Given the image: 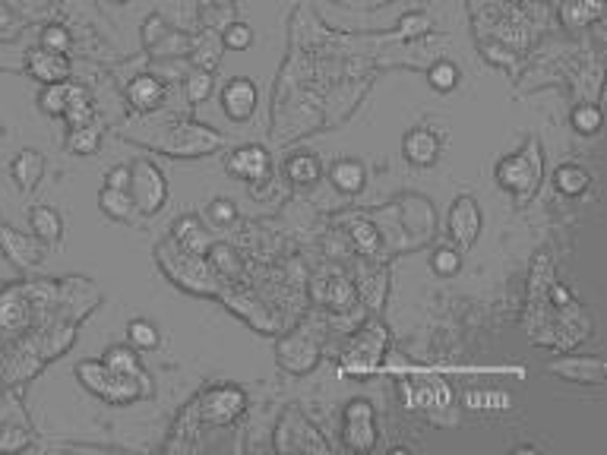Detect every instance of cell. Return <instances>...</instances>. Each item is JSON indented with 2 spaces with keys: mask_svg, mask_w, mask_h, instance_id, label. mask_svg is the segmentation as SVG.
<instances>
[{
  "mask_svg": "<svg viewBox=\"0 0 607 455\" xmlns=\"http://www.w3.org/2000/svg\"><path fill=\"white\" fill-rule=\"evenodd\" d=\"M547 373H557V377L570 382H589V386H602L604 382V361L602 358H560L547 364Z\"/></svg>",
  "mask_w": 607,
  "mask_h": 455,
  "instance_id": "cell-14",
  "label": "cell"
},
{
  "mask_svg": "<svg viewBox=\"0 0 607 455\" xmlns=\"http://www.w3.org/2000/svg\"><path fill=\"white\" fill-rule=\"evenodd\" d=\"M481 228H484V213L475 196L469 193L456 196L450 206V237L459 243V250L475 247V241L481 237Z\"/></svg>",
  "mask_w": 607,
  "mask_h": 455,
  "instance_id": "cell-5",
  "label": "cell"
},
{
  "mask_svg": "<svg viewBox=\"0 0 607 455\" xmlns=\"http://www.w3.org/2000/svg\"><path fill=\"white\" fill-rule=\"evenodd\" d=\"M25 67H29V74L35 76L38 83H66V76H70V61H66V54H57V51H48V48L29 51Z\"/></svg>",
  "mask_w": 607,
  "mask_h": 455,
  "instance_id": "cell-15",
  "label": "cell"
},
{
  "mask_svg": "<svg viewBox=\"0 0 607 455\" xmlns=\"http://www.w3.org/2000/svg\"><path fill=\"white\" fill-rule=\"evenodd\" d=\"M440 152H443V140L430 127H411L402 136V155L415 168H433L440 162Z\"/></svg>",
  "mask_w": 607,
  "mask_h": 455,
  "instance_id": "cell-11",
  "label": "cell"
},
{
  "mask_svg": "<svg viewBox=\"0 0 607 455\" xmlns=\"http://www.w3.org/2000/svg\"><path fill=\"white\" fill-rule=\"evenodd\" d=\"M206 219H209L212 228H228L231 222L238 219V206L231 200H225V196H218V200H212L209 209H206Z\"/></svg>",
  "mask_w": 607,
  "mask_h": 455,
  "instance_id": "cell-35",
  "label": "cell"
},
{
  "mask_svg": "<svg viewBox=\"0 0 607 455\" xmlns=\"http://www.w3.org/2000/svg\"><path fill=\"white\" fill-rule=\"evenodd\" d=\"M64 117H66V124H70V130L89 127V124H92V117H96V104H92V95L83 89V85H70Z\"/></svg>",
  "mask_w": 607,
  "mask_h": 455,
  "instance_id": "cell-22",
  "label": "cell"
},
{
  "mask_svg": "<svg viewBox=\"0 0 607 455\" xmlns=\"http://www.w3.org/2000/svg\"><path fill=\"white\" fill-rule=\"evenodd\" d=\"M126 98L137 111H156L165 98V85L158 76H137L126 85Z\"/></svg>",
  "mask_w": 607,
  "mask_h": 455,
  "instance_id": "cell-20",
  "label": "cell"
},
{
  "mask_svg": "<svg viewBox=\"0 0 607 455\" xmlns=\"http://www.w3.org/2000/svg\"><path fill=\"white\" fill-rule=\"evenodd\" d=\"M98 206H102V213L108 215L111 222H130L133 219V196L130 190H111L105 187L102 193H98Z\"/></svg>",
  "mask_w": 607,
  "mask_h": 455,
  "instance_id": "cell-25",
  "label": "cell"
},
{
  "mask_svg": "<svg viewBox=\"0 0 607 455\" xmlns=\"http://www.w3.org/2000/svg\"><path fill=\"white\" fill-rule=\"evenodd\" d=\"M257 102H259V92H257V83L247 76H235L225 83L222 89V111L228 121L235 124H247L253 117V111H257Z\"/></svg>",
  "mask_w": 607,
  "mask_h": 455,
  "instance_id": "cell-10",
  "label": "cell"
},
{
  "mask_svg": "<svg viewBox=\"0 0 607 455\" xmlns=\"http://www.w3.org/2000/svg\"><path fill=\"white\" fill-rule=\"evenodd\" d=\"M493 177H497L500 190H506L510 196H516L519 203L531 200V196L538 193V187H541V177H544L541 143L529 140L522 152L500 158L497 168H493Z\"/></svg>",
  "mask_w": 607,
  "mask_h": 455,
  "instance_id": "cell-1",
  "label": "cell"
},
{
  "mask_svg": "<svg viewBox=\"0 0 607 455\" xmlns=\"http://www.w3.org/2000/svg\"><path fill=\"white\" fill-rule=\"evenodd\" d=\"M319 361V348L307 335H291L278 345V364L288 373H310Z\"/></svg>",
  "mask_w": 607,
  "mask_h": 455,
  "instance_id": "cell-13",
  "label": "cell"
},
{
  "mask_svg": "<svg viewBox=\"0 0 607 455\" xmlns=\"http://www.w3.org/2000/svg\"><path fill=\"white\" fill-rule=\"evenodd\" d=\"M10 177L23 193H32L45 177V155L38 149H23L10 164Z\"/></svg>",
  "mask_w": 607,
  "mask_h": 455,
  "instance_id": "cell-17",
  "label": "cell"
},
{
  "mask_svg": "<svg viewBox=\"0 0 607 455\" xmlns=\"http://www.w3.org/2000/svg\"><path fill=\"white\" fill-rule=\"evenodd\" d=\"M430 269L440 279H450V275H456L459 269H462V253L452 247H440L437 253L430 256Z\"/></svg>",
  "mask_w": 607,
  "mask_h": 455,
  "instance_id": "cell-32",
  "label": "cell"
},
{
  "mask_svg": "<svg viewBox=\"0 0 607 455\" xmlns=\"http://www.w3.org/2000/svg\"><path fill=\"white\" fill-rule=\"evenodd\" d=\"M329 183L345 196H358L367 187V168L358 158H339L329 168Z\"/></svg>",
  "mask_w": 607,
  "mask_h": 455,
  "instance_id": "cell-18",
  "label": "cell"
},
{
  "mask_svg": "<svg viewBox=\"0 0 607 455\" xmlns=\"http://www.w3.org/2000/svg\"><path fill=\"white\" fill-rule=\"evenodd\" d=\"M42 48L57 51V54H66L70 51V32L64 25H45L42 29Z\"/></svg>",
  "mask_w": 607,
  "mask_h": 455,
  "instance_id": "cell-38",
  "label": "cell"
},
{
  "mask_svg": "<svg viewBox=\"0 0 607 455\" xmlns=\"http://www.w3.org/2000/svg\"><path fill=\"white\" fill-rule=\"evenodd\" d=\"M459 79H462V70H459V64H452V61H437L430 67V74H427L430 89L440 92V95H450V92L459 85Z\"/></svg>",
  "mask_w": 607,
  "mask_h": 455,
  "instance_id": "cell-29",
  "label": "cell"
},
{
  "mask_svg": "<svg viewBox=\"0 0 607 455\" xmlns=\"http://www.w3.org/2000/svg\"><path fill=\"white\" fill-rule=\"evenodd\" d=\"M98 143H102V134H98V127H76L70 130V140H66V146L73 152H79V155H92V152L98 149Z\"/></svg>",
  "mask_w": 607,
  "mask_h": 455,
  "instance_id": "cell-34",
  "label": "cell"
},
{
  "mask_svg": "<svg viewBox=\"0 0 607 455\" xmlns=\"http://www.w3.org/2000/svg\"><path fill=\"white\" fill-rule=\"evenodd\" d=\"M0 253L16 269H35L45 260V243L35 234H23L16 228L0 225Z\"/></svg>",
  "mask_w": 607,
  "mask_h": 455,
  "instance_id": "cell-9",
  "label": "cell"
},
{
  "mask_svg": "<svg viewBox=\"0 0 607 455\" xmlns=\"http://www.w3.org/2000/svg\"><path fill=\"white\" fill-rule=\"evenodd\" d=\"M76 377L89 392H96L98 399L111 401V405H126V401H137L139 395H146L137 389V382H146V380L115 373L105 361H83V364L76 367Z\"/></svg>",
  "mask_w": 607,
  "mask_h": 455,
  "instance_id": "cell-2",
  "label": "cell"
},
{
  "mask_svg": "<svg viewBox=\"0 0 607 455\" xmlns=\"http://www.w3.org/2000/svg\"><path fill=\"white\" fill-rule=\"evenodd\" d=\"M212 85H216V79L206 74V70H203V74L187 76V98H190V104L206 102V98L212 95Z\"/></svg>",
  "mask_w": 607,
  "mask_h": 455,
  "instance_id": "cell-36",
  "label": "cell"
},
{
  "mask_svg": "<svg viewBox=\"0 0 607 455\" xmlns=\"http://www.w3.org/2000/svg\"><path fill=\"white\" fill-rule=\"evenodd\" d=\"M175 237L190 253H206V250H209V234L203 231V222H199L197 215H187V219L175 222Z\"/></svg>",
  "mask_w": 607,
  "mask_h": 455,
  "instance_id": "cell-27",
  "label": "cell"
},
{
  "mask_svg": "<svg viewBox=\"0 0 607 455\" xmlns=\"http://www.w3.org/2000/svg\"><path fill=\"white\" fill-rule=\"evenodd\" d=\"M402 401L409 411H443L452 392L443 380H402Z\"/></svg>",
  "mask_w": 607,
  "mask_h": 455,
  "instance_id": "cell-8",
  "label": "cell"
},
{
  "mask_svg": "<svg viewBox=\"0 0 607 455\" xmlns=\"http://www.w3.org/2000/svg\"><path fill=\"white\" fill-rule=\"evenodd\" d=\"M247 392L241 386H212L209 392L199 399V414L209 424H231L244 414Z\"/></svg>",
  "mask_w": 607,
  "mask_h": 455,
  "instance_id": "cell-6",
  "label": "cell"
},
{
  "mask_svg": "<svg viewBox=\"0 0 607 455\" xmlns=\"http://www.w3.org/2000/svg\"><path fill=\"white\" fill-rule=\"evenodd\" d=\"M66 95H70V85L66 83H45V89L38 92V111L51 117H64Z\"/></svg>",
  "mask_w": 607,
  "mask_h": 455,
  "instance_id": "cell-30",
  "label": "cell"
},
{
  "mask_svg": "<svg viewBox=\"0 0 607 455\" xmlns=\"http://www.w3.org/2000/svg\"><path fill=\"white\" fill-rule=\"evenodd\" d=\"M253 45V29L247 23H231L225 29V48L228 51H247Z\"/></svg>",
  "mask_w": 607,
  "mask_h": 455,
  "instance_id": "cell-37",
  "label": "cell"
},
{
  "mask_svg": "<svg viewBox=\"0 0 607 455\" xmlns=\"http://www.w3.org/2000/svg\"><path fill=\"white\" fill-rule=\"evenodd\" d=\"M285 174L298 187H313L319 181V174H323V168H319V158L313 152H298V155H291L285 162Z\"/></svg>",
  "mask_w": 607,
  "mask_h": 455,
  "instance_id": "cell-23",
  "label": "cell"
},
{
  "mask_svg": "<svg viewBox=\"0 0 607 455\" xmlns=\"http://www.w3.org/2000/svg\"><path fill=\"white\" fill-rule=\"evenodd\" d=\"M349 231H351V241L358 243V250H361V253H377V250H379V231L373 228L370 222L355 219Z\"/></svg>",
  "mask_w": 607,
  "mask_h": 455,
  "instance_id": "cell-33",
  "label": "cell"
},
{
  "mask_svg": "<svg viewBox=\"0 0 607 455\" xmlns=\"http://www.w3.org/2000/svg\"><path fill=\"white\" fill-rule=\"evenodd\" d=\"M462 405L475 414H506L516 408V395L510 389H469Z\"/></svg>",
  "mask_w": 607,
  "mask_h": 455,
  "instance_id": "cell-16",
  "label": "cell"
},
{
  "mask_svg": "<svg viewBox=\"0 0 607 455\" xmlns=\"http://www.w3.org/2000/svg\"><path fill=\"white\" fill-rule=\"evenodd\" d=\"M105 364L111 367L115 373H124V377H137V380H146L143 367H139V358H137V348H126V345H111L108 351H105Z\"/></svg>",
  "mask_w": 607,
  "mask_h": 455,
  "instance_id": "cell-26",
  "label": "cell"
},
{
  "mask_svg": "<svg viewBox=\"0 0 607 455\" xmlns=\"http://www.w3.org/2000/svg\"><path fill=\"white\" fill-rule=\"evenodd\" d=\"M589 183H592V174L582 168V164H576V162H566V164H560V168L553 171V187H557V193L570 196V200L582 196L585 190H589Z\"/></svg>",
  "mask_w": 607,
  "mask_h": 455,
  "instance_id": "cell-21",
  "label": "cell"
},
{
  "mask_svg": "<svg viewBox=\"0 0 607 455\" xmlns=\"http://www.w3.org/2000/svg\"><path fill=\"white\" fill-rule=\"evenodd\" d=\"M29 228L45 247H57L64 241V219L55 206H32L29 209Z\"/></svg>",
  "mask_w": 607,
  "mask_h": 455,
  "instance_id": "cell-19",
  "label": "cell"
},
{
  "mask_svg": "<svg viewBox=\"0 0 607 455\" xmlns=\"http://www.w3.org/2000/svg\"><path fill=\"white\" fill-rule=\"evenodd\" d=\"M570 124L576 134L595 136L598 130H602V108H598V104H576L570 114Z\"/></svg>",
  "mask_w": 607,
  "mask_h": 455,
  "instance_id": "cell-31",
  "label": "cell"
},
{
  "mask_svg": "<svg viewBox=\"0 0 607 455\" xmlns=\"http://www.w3.org/2000/svg\"><path fill=\"white\" fill-rule=\"evenodd\" d=\"M105 187L111 190H130V168L126 164H115V168L105 174Z\"/></svg>",
  "mask_w": 607,
  "mask_h": 455,
  "instance_id": "cell-39",
  "label": "cell"
},
{
  "mask_svg": "<svg viewBox=\"0 0 607 455\" xmlns=\"http://www.w3.org/2000/svg\"><path fill=\"white\" fill-rule=\"evenodd\" d=\"M126 339H130V345L137 348V351H156L158 341H162V335H158L156 322L137 316V320L126 322Z\"/></svg>",
  "mask_w": 607,
  "mask_h": 455,
  "instance_id": "cell-28",
  "label": "cell"
},
{
  "mask_svg": "<svg viewBox=\"0 0 607 455\" xmlns=\"http://www.w3.org/2000/svg\"><path fill=\"white\" fill-rule=\"evenodd\" d=\"M427 25H430V19H427L424 13H409V16H402L405 35H421V32H427Z\"/></svg>",
  "mask_w": 607,
  "mask_h": 455,
  "instance_id": "cell-40",
  "label": "cell"
},
{
  "mask_svg": "<svg viewBox=\"0 0 607 455\" xmlns=\"http://www.w3.org/2000/svg\"><path fill=\"white\" fill-rule=\"evenodd\" d=\"M383 345H386V332L383 326H367L361 335L355 339V345H351V354L349 358H370V373H377L379 367V354H383Z\"/></svg>",
  "mask_w": 607,
  "mask_h": 455,
  "instance_id": "cell-24",
  "label": "cell"
},
{
  "mask_svg": "<svg viewBox=\"0 0 607 455\" xmlns=\"http://www.w3.org/2000/svg\"><path fill=\"white\" fill-rule=\"evenodd\" d=\"M269 168H272L269 152L263 146H253V143L238 146L225 158V171H228L231 177H238V181H263V177L269 174Z\"/></svg>",
  "mask_w": 607,
  "mask_h": 455,
  "instance_id": "cell-12",
  "label": "cell"
},
{
  "mask_svg": "<svg viewBox=\"0 0 607 455\" xmlns=\"http://www.w3.org/2000/svg\"><path fill=\"white\" fill-rule=\"evenodd\" d=\"M222 146V136L212 134V130L199 127V124H177V127L168 130V136L162 140V149L168 155H206V152Z\"/></svg>",
  "mask_w": 607,
  "mask_h": 455,
  "instance_id": "cell-7",
  "label": "cell"
},
{
  "mask_svg": "<svg viewBox=\"0 0 607 455\" xmlns=\"http://www.w3.org/2000/svg\"><path fill=\"white\" fill-rule=\"evenodd\" d=\"M130 196H133V206L143 215H156L165 209L168 181H165L162 168L152 164L149 158H137V162L130 164Z\"/></svg>",
  "mask_w": 607,
  "mask_h": 455,
  "instance_id": "cell-3",
  "label": "cell"
},
{
  "mask_svg": "<svg viewBox=\"0 0 607 455\" xmlns=\"http://www.w3.org/2000/svg\"><path fill=\"white\" fill-rule=\"evenodd\" d=\"M345 446L355 452H370L377 446V411L367 399H351L342 414Z\"/></svg>",
  "mask_w": 607,
  "mask_h": 455,
  "instance_id": "cell-4",
  "label": "cell"
}]
</instances>
